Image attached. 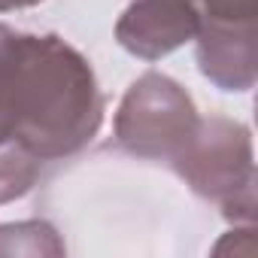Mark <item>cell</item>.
I'll list each match as a JSON object with an SVG mask.
<instances>
[{
  "label": "cell",
  "instance_id": "3957f363",
  "mask_svg": "<svg viewBox=\"0 0 258 258\" xmlns=\"http://www.w3.org/2000/svg\"><path fill=\"white\" fill-rule=\"evenodd\" d=\"M198 124V109L182 85L161 73H146L127 88L118 106L115 137L140 158L173 161L195 137Z\"/></svg>",
  "mask_w": 258,
  "mask_h": 258
},
{
  "label": "cell",
  "instance_id": "5b68a950",
  "mask_svg": "<svg viewBox=\"0 0 258 258\" xmlns=\"http://www.w3.org/2000/svg\"><path fill=\"white\" fill-rule=\"evenodd\" d=\"M198 64L207 79L225 91H249L255 85V25H207L198 28Z\"/></svg>",
  "mask_w": 258,
  "mask_h": 258
},
{
  "label": "cell",
  "instance_id": "9c48e42d",
  "mask_svg": "<svg viewBox=\"0 0 258 258\" xmlns=\"http://www.w3.org/2000/svg\"><path fill=\"white\" fill-rule=\"evenodd\" d=\"M43 0H0V13H10V10H25V7H37Z\"/></svg>",
  "mask_w": 258,
  "mask_h": 258
},
{
  "label": "cell",
  "instance_id": "7a4b0ae2",
  "mask_svg": "<svg viewBox=\"0 0 258 258\" xmlns=\"http://www.w3.org/2000/svg\"><path fill=\"white\" fill-rule=\"evenodd\" d=\"M195 195L222 207L228 219H255V164L252 140L231 118L201 121L185 149L170 161Z\"/></svg>",
  "mask_w": 258,
  "mask_h": 258
},
{
  "label": "cell",
  "instance_id": "ba28073f",
  "mask_svg": "<svg viewBox=\"0 0 258 258\" xmlns=\"http://www.w3.org/2000/svg\"><path fill=\"white\" fill-rule=\"evenodd\" d=\"M258 0H201V22L207 25H255Z\"/></svg>",
  "mask_w": 258,
  "mask_h": 258
},
{
  "label": "cell",
  "instance_id": "8992f818",
  "mask_svg": "<svg viewBox=\"0 0 258 258\" xmlns=\"http://www.w3.org/2000/svg\"><path fill=\"white\" fill-rule=\"evenodd\" d=\"M61 255L64 246L52 225L46 222H22L0 228V255Z\"/></svg>",
  "mask_w": 258,
  "mask_h": 258
},
{
  "label": "cell",
  "instance_id": "6da1fadb",
  "mask_svg": "<svg viewBox=\"0 0 258 258\" xmlns=\"http://www.w3.org/2000/svg\"><path fill=\"white\" fill-rule=\"evenodd\" d=\"M100 121L103 94L73 46L0 25V146L40 161L67 158L91 143Z\"/></svg>",
  "mask_w": 258,
  "mask_h": 258
},
{
  "label": "cell",
  "instance_id": "52a82bcc",
  "mask_svg": "<svg viewBox=\"0 0 258 258\" xmlns=\"http://www.w3.org/2000/svg\"><path fill=\"white\" fill-rule=\"evenodd\" d=\"M40 173V158L19 146H0V204L22 198Z\"/></svg>",
  "mask_w": 258,
  "mask_h": 258
},
{
  "label": "cell",
  "instance_id": "277c9868",
  "mask_svg": "<svg viewBox=\"0 0 258 258\" xmlns=\"http://www.w3.org/2000/svg\"><path fill=\"white\" fill-rule=\"evenodd\" d=\"M198 28V0H131L115 25V37L131 55L155 61L195 40Z\"/></svg>",
  "mask_w": 258,
  "mask_h": 258
}]
</instances>
